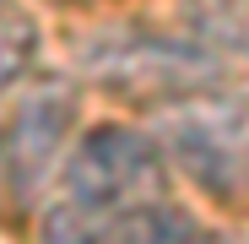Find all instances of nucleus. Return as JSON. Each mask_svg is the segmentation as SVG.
Returning a JSON list of instances; mask_svg holds the SVG:
<instances>
[{
	"label": "nucleus",
	"instance_id": "f257e3e1",
	"mask_svg": "<svg viewBox=\"0 0 249 244\" xmlns=\"http://www.w3.org/2000/svg\"><path fill=\"white\" fill-rule=\"evenodd\" d=\"M49 239H195L200 223L174 206L162 141L130 125L87 131L60 163V195L44 212Z\"/></svg>",
	"mask_w": 249,
	"mask_h": 244
},
{
	"label": "nucleus",
	"instance_id": "f03ea898",
	"mask_svg": "<svg viewBox=\"0 0 249 244\" xmlns=\"http://www.w3.org/2000/svg\"><path fill=\"white\" fill-rule=\"evenodd\" d=\"M157 141L217 206L249 212V98L217 81L157 103Z\"/></svg>",
	"mask_w": 249,
	"mask_h": 244
},
{
	"label": "nucleus",
	"instance_id": "7ed1b4c3",
	"mask_svg": "<svg viewBox=\"0 0 249 244\" xmlns=\"http://www.w3.org/2000/svg\"><path fill=\"white\" fill-rule=\"evenodd\" d=\"M81 65L98 87L130 103H152V109L222 81L217 60L206 49L179 44V38H157V33H103L81 49Z\"/></svg>",
	"mask_w": 249,
	"mask_h": 244
},
{
	"label": "nucleus",
	"instance_id": "20e7f679",
	"mask_svg": "<svg viewBox=\"0 0 249 244\" xmlns=\"http://www.w3.org/2000/svg\"><path fill=\"white\" fill-rule=\"evenodd\" d=\"M76 93L65 76H33L17 109L0 119V185L11 195L33 201L44 190V179L65 163V136H71Z\"/></svg>",
	"mask_w": 249,
	"mask_h": 244
},
{
	"label": "nucleus",
	"instance_id": "39448f33",
	"mask_svg": "<svg viewBox=\"0 0 249 244\" xmlns=\"http://www.w3.org/2000/svg\"><path fill=\"white\" fill-rule=\"evenodd\" d=\"M190 33L206 38L212 49L249 60V0H184Z\"/></svg>",
	"mask_w": 249,
	"mask_h": 244
}]
</instances>
